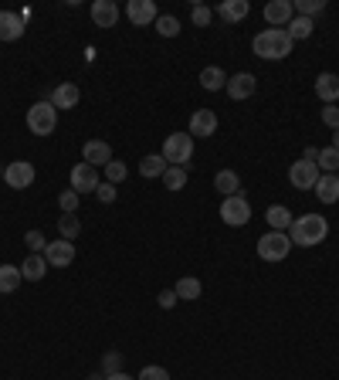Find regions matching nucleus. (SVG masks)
Here are the masks:
<instances>
[{"instance_id": "nucleus-12", "label": "nucleus", "mask_w": 339, "mask_h": 380, "mask_svg": "<svg viewBox=\"0 0 339 380\" xmlns=\"http://www.w3.org/2000/svg\"><path fill=\"white\" fill-rule=\"evenodd\" d=\"M126 17H129L136 28H146V24H156L160 11H156L153 0H129V4H126Z\"/></svg>"}, {"instance_id": "nucleus-46", "label": "nucleus", "mask_w": 339, "mask_h": 380, "mask_svg": "<svg viewBox=\"0 0 339 380\" xmlns=\"http://www.w3.org/2000/svg\"><path fill=\"white\" fill-rule=\"evenodd\" d=\"M333 150H339V129L333 133Z\"/></svg>"}, {"instance_id": "nucleus-37", "label": "nucleus", "mask_w": 339, "mask_h": 380, "mask_svg": "<svg viewBox=\"0 0 339 380\" xmlns=\"http://www.w3.org/2000/svg\"><path fill=\"white\" fill-rule=\"evenodd\" d=\"M78 194L75 190H72V187H68V190H62V194H58V207H62V214H75L78 211Z\"/></svg>"}, {"instance_id": "nucleus-8", "label": "nucleus", "mask_w": 339, "mask_h": 380, "mask_svg": "<svg viewBox=\"0 0 339 380\" xmlns=\"http://www.w3.org/2000/svg\"><path fill=\"white\" fill-rule=\"evenodd\" d=\"M319 177H323L319 167H316V163H309V160H295L292 167H289V183H292L295 190H312Z\"/></svg>"}, {"instance_id": "nucleus-39", "label": "nucleus", "mask_w": 339, "mask_h": 380, "mask_svg": "<svg viewBox=\"0 0 339 380\" xmlns=\"http://www.w3.org/2000/svg\"><path fill=\"white\" fill-rule=\"evenodd\" d=\"M190 21H194L197 28H207V24L214 21V11H211V7H204V4H197V7L190 11Z\"/></svg>"}, {"instance_id": "nucleus-1", "label": "nucleus", "mask_w": 339, "mask_h": 380, "mask_svg": "<svg viewBox=\"0 0 339 380\" xmlns=\"http://www.w3.org/2000/svg\"><path fill=\"white\" fill-rule=\"evenodd\" d=\"M292 38L285 34V28H265L258 31L255 38H251V48H255V55L265 61H282L292 55Z\"/></svg>"}, {"instance_id": "nucleus-28", "label": "nucleus", "mask_w": 339, "mask_h": 380, "mask_svg": "<svg viewBox=\"0 0 339 380\" xmlns=\"http://www.w3.org/2000/svg\"><path fill=\"white\" fill-rule=\"evenodd\" d=\"M21 282H24L21 265H0V292H14Z\"/></svg>"}, {"instance_id": "nucleus-42", "label": "nucleus", "mask_w": 339, "mask_h": 380, "mask_svg": "<svg viewBox=\"0 0 339 380\" xmlns=\"http://www.w3.org/2000/svg\"><path fill=\"white\" fill-rule=\"evenodd\" d=\"M323 122L333 129V133H336V129H339V109L336 106H326L323 109Z\"/></svg>"}, {"instance_id": "nucleus-43", "label": "nucleus", "mask_w": 339, "mask_h": 380, "mask_svg": "<svg viewBox=\"0 0 339 380\" xmlns=\"http://www.w3.org/2000/svg\"><path fill=\"white\" fill-rule=\"evenodd\" d=\"M156 303H160V309H173L180 299H177V292H173V289H163L160 295H156Z\"/></svg>"}, {"instance_id": "nucleus-35", "label": "nucleus", "mask_w": 339, "mask_h": 380, "mask_svg": "<svg viewBox=\"0 0 339 380\" xmlns=\"http://www.w3.org/2000/svg\"><path fill=\"white\" fill-rule=\"evenodd\" d=\"M102 374H106V377H112V374H123V353L109 350L106 357H102Z\"/></svg>"}, {"instance_id": "nucleus-9", "label": "nucleus", "mask_w": 339, "mask_h": 380, "mask_svg": "<svg viewBox=\"0 0 339 380\" xmlns=\"http://www.w3.org/2000/svg\"><path fill=\"white\" fill-rule=\"evenodd\" d=\"M68 183H72V190H75L78 197L82 194H92V190H99V173H95V167H89V163H75L72 167V173H68Z\"/></svg>"}, {"instance_id": "nucleus-44", "label": "nucleus", "mask_w": 339, "mask_h": 380, "mask_svg": "<svg viewBox=\"0 0 339 380\" xmlns=\"http://www.w3.org/2000/svg\"><path fill=\"white\" fill-rule=\"evenodd\" d=\"M302 160H309V163H316V160H319V146H306V153H302Z\"/></svg>"}, {"instance_id": "nucleus-34", "label": "nucleus", "mask_w": 339, "mask_h": 380, "mask_svg": "<svg viewBox=\"0 0 339 380\" xmlns=\"http://www.w3.org/2000/svg\"><path fill=\"white\" fill-rule=\"evenodd\" d=\"M156 31L163 34V38H177L180 34V21L173 14H163V17H156Z\"/></svg>"}, {"instance_id": "nucleus-5", "label": "nucleus", "mask_w": 339, "mask_h": 380, "mask_svg": "<svg viewBox=\"0 0 339 380\" xmlns=\"http://www.w3.org/2000/svg\"><path fill=\"white\" fill-rule=\"evenodd\" d=\"M55 126H58V109L51 106V102H34L28 109V129H31L34 136H51Z\"/></svg>"}, {"instance_id": "nucleus-4", "label": "nucleus", "mask_w": 339, "mask_h": 380, "mask_svg": "<svg viewBox=\"0 0 339 380\" xmlns=\"http://www.w3.org/2000/svg\"><path fill=\"white\" fill-rule=\"evenodd\" d=\"M292 251V238L285 231H268L258 238V259L262 261H285Z\"/></svg>"}, {"instance_id": "nucleus-15", "label": "nucleus", "mask_w": 339, "mask_h": 380, "mask_svg": "<svg viewBox=\"0 0 339 380\" xmlns=\"http://www.w3.org/2000/svg\"><path fill=\"white\" fill-rule=\"evenodd\" d=\"M292 17H295L292 0H272V4H265V21H268V28H289Z\"/></svg>"}, {"instance_id": "nucleus-24", "label": "nucleus", "mask_w": 339, "mask_h": 380, "mask_svg": "<svg viewBox=\"0 0 339 380\" xmlns=\"http://www.w3.org/2000/svg\"><path fill=\"white\" fill-rule=\"evenodd\" d=\"M177 299H187V303H197L201 299V292H204V286H201V278H194V275H184L180 282H177Z\"/></svg>"}, {"instance_id": "nucleus-11", "label": "nucleus", "mask_w": 339, "mask_h": 380, "mask_svg": "<svg viewBox=\"0 0 339 380\" xmlns=\"http://www.w3.org/2000/svg\"><path fill=\"white\" fill-rule=\"evenodd\" d=\"M45 259H48L51 268H68V265L75 261V241H65V238L51 241L45 248Z\"/></svg>"}, {"instance_id": "nucleus-22", "label": "nucleus", "mask_w": 339, "mask_h": 380, "mask_svg": "<svg viewBox=\"0 0 339 380\" xmlns=\"http://www.w3.org/2000/svg\"><path fill=\"white\" fill-rule=\"evenodd\" d=\"M265 221H268V228L272 231H285L289 234V228H292V211L289 207H282V204H272L268 211H265Z\"/></svg>"}, {"instance_id": "nucleus-29", "label": "nucleus", "mask_w": 339, "mask_h": 380, "mask_svg": "<svg viewBox=\"0 0 339 380\" xmlns=\"http://www.w3.org/2000/svg\"><path fill=\"white\" fill-rule=\"evenodd\" d=\"M160 180H163V187H167L170 194H177V190H184L187 187V170L184 167H167V173H163Z\"/></svg>"}, {"instance_id": "nucleus-23", "label": "nucleus", "mask_w": 339, "mask_h": 380, "mask_svg": "<svg viewBox=\"0 0 339 380\" xmlns=\"http://www.w3.org/2000/svg\"><path fill=\"white\" fill-rule=\"evenodd\" d=\"M48 268H51V265H48L45 255H28V259L21 261V275H24L28 282H41L48 275Z\"/></svg>"}, {"instance_id": "nucleus-27", "label": "nucleus", "mask_w": 339, "mask_h": 380, "mask_svg": "<svg viewBox=\"0 0 339 380\" xmlns=\"http://www.w3.org/2000/svg\"><path fill=\"white\" fill-rule=\"evenodd\" d=\"M214 187L224 194V197H234V194L241 190V177H238L234 170H221V173L214 177Z\"/></svg>"}, {"instance_id": "nucleus-41", "label": "nucleus", "mask_w": 339, "mask_h": 380, "mask_svg": "<svg viewBox=\"0 0 339 380\" xmlns=\"http://www.w3.org/2000/svg\"><path fill=\"white\" fill-rule=\"evenodd\" d=\"M95 197L102 200V204H112V200H116V183L102 180V183H99V190H95Z\"/></svg>"}, {"instance_id": "nucleus-17", "label": "nucleus", "mask_w": 339, "mask_h": 380, "mask_svg": "<svg viewBox=\"0 0 339 380\" xmlns=\"http://www.w3.org/2000/svg\"><path fill=\"white\" fill-rule=\"evenodd\" d=\"M24 28L28 21L14 11H0V41H21L24 38Z\"/></svg>"}, {"instance_id": "nucleus-38", "label": "nucleus", "mask_w": 339, "mask_h": 380, "mask_svg": "<svg viewBox=\"0 0 339 380\" xmlns=\"http://www.w3.org/2000/svg\"><path fill=\"white\" fill-rule=\"evenodd\" d=\"M126 173H129V170H126L123 160H112V163L106 167V180H109V183H123V180H126Z\"/></svg>"}, {"instance_id": "nucleus-47", "label": "nucleus", "mask_w": 339, "mask_h": 380, "mask_svg": "<svg viewBox=\"0 0 339 380\" xmlns=\"http://www.w3.org/2000/svg\"><path fill=\"white\" fill-rule=\"evenodd\" d=\"M89 380H106V374H92V377H89Z\"/></svg>"}, {"instance_id": "nucleus-6", "label": "nucleus", "mask_w": 339, "mask_h": 380, "mask_svg": "<svg viewBox=\"0 0 339 380\" xmlns=\"http://www.w3.org/2000/svg\"><path fill=\"white\" fill-rule=\"evenodd\" d=\"M221 221H224L228 228H245L248 221H251V204H248L241 194L224 197L221 200Z\"/></svg>"}, {"instance_id": "nucleus-32", "label": "nucleus", "mask_w": 339, "mask_h": 380, "mask_svg": "<svg viewBox=\"0 0 339 380\" xmlns=\"http://www.w3.org/2000/svg\"><path fill=\"white\" fill-rule=\"evenodd\" d=\"M292 7H295V17H312L316 14H323L326 11V0H292Z\"/></svg>"}, {"instance_id": "nucleus-30", "label": "nucleus", "mask_w": 339, "mask_h": 380, "mask_svg": "<svg viewBox=\"0 0 339 380\" xmlns=\"http://www.w3.org/2000/svg\"><path fill=\"white\" fill-rule=\"evenodd\" d=\"M312 28H316V24H312L309 17H292V21H289V28H285V34H289L292 41H306L309 34H312Z\"/></svg>"}, {"instance_id": "nucleus-16", "label": "nucleus", "mask_w": 339, "mask_h": 380, "mask_svg": "<svg viewBox=\"0 0 339 380\" xmlns=\"http://www.w3.org/2000/svg\"><path fill=\"white\" fill-rule=\"evenodd\" d=\"M89 14H92L95 28H102V31H109V28H116V24H119V7H116V0H95Z\"/></svg>"}, {"instance_id": "nucleus-14", "label": "nucleus", "mask_w": 339, "mask_h": 380, "mask_svg": "<svg viewBox=\"0 0 339 380\" xmlns=\"http://www.w3.org/2000/svg\"><path fill=\"white\" fill-rule=\"evenodd\" d=\"M190 136L197 139H207L217 133V112L214 109H197L194 116H190V129H187Z\"/></svg>"}, {"instance_id": "nucleus-7", "label": "nucleus", "mask_w": 339, "mask_h": 380, "mask_svg": "<svg viewBox=\"0 0 339 380\" xmlns=\"http://www.w3.org/2000/svg\"><path fill=\"white\" fill-rule=\"evenodd\" d=\"M4 183H7L11 190H28L34 183V163H28V160L7 163V167H4Z\"/></svg>"}, {"instance_id": "nucleus-26", "label": "nucleus", "mask_w": 339, "mask_h": 380, "mask_svg": "<svg viewBox=\"0 0 339 380\" xmlns=\"http://www.w3.org/2000/svg\"><path fill=\"white\" fill-rule=\"evenodd\" d=\"M139 173H143L146 180H156V177H163V173H167V160H163L160 153H150V156H143Z\"/></svg>"}, {"instance_id": "nucleus-48", "label": "nucleus", "mask_w": 339, "mask_h": 380, "mask_svg": "<svg viewBox=\"0 0 339 380\" xmlns=\"http://www.w3.org/2000/svg\"><path fill=\"white\" fill-rule=\"evenodd\" d=\"M0 180H4V167H0Z\"/></svg>"}, {"instance_id": "nucleus-19", "label": "nucleus", "mask_w": 339, "mask_h": 380, "mask_svg": "<svg viewBox=\"0 0 339 380\" xmlns=\"http://www.w3.org/2000/svg\"><path fill=\"white\" fill-rule=\"evenodd\" d=\"M316 95L323 99L326 106H336L339 102V75L336 72H323V75H316Z\"/></svg>"}, {"instance_id": "nucleus-10", "label": "nucleus", "mask_w": 339, "mask_h": 380, "mask_svg": "<svg viewBox=\"0 0 339 380\" xmlns=\"http://www.w3.org/2000/svg\"><path fill=\"white\" fill-rule=\"evenodd\" d=\"M82 163H89V167H102L106 170L112 163V146H109L106 139H89L85 146H82Z\"/></svg>"}, {"instance_id": "nucleus-21", "label": "nucleus", "mask_w": 339, "mask_h": 380, "mask_svg": "<svg viewBox=\"0 0 339 380\" xmlns=\"http://www.w3.org/2000/svg\"><path fill=\"white\" fill-rule=\"evenodd\" d=\"M312 190H316V197L323 200V204H336L339 200V173H323Z\"/></svg>"}, {"instance_id": "nucleus-20", "label": "nucleus", "mask_w": 339, "mask_h": 380, "mask_svg": "<svg viewBox=\"0 0 339 380\" xmlns=\"http://www.w3.org/2000/svg\"><path fill=\"white\" fill-rule=\"evenodd\" d=\"M78 99H82V92H78L75 82H62L58 89L51 92V99H48V102H51L55 109H75Z\"/></svg>"}, {"instance_id": "nucleus-31", "label": "nucleus", "mask_w": 339, "mask_h": 380, "mask_svg": "<svg viewBox=\"0 0 339 380\" xmlns=\"http://www.w3.org/2000/svg\"><path fill=\"white\" fill-rule=\"evenodd\" d=\"M316 167H319V173H339V150L323 146V150H319V160H316Z\"/></svg>"}, {"instance_id": "nucleus-33", "label": "nucleus", "mask_w": 339, "mask_h": 380, "mask_svg": "<svg viewBox=\"0 0 339 380\" xmlns=\"http://www.w3.org/2000/svg\"><path fill=\"white\" fill-rule=\"evenodd\" d=\"M78 231H82V221H78L75 214H65V217H58V234H62L65 241H75Z\"/></svg>"}, {"instance_id": "nucleus-45", "label": "nucleus", "mask_w": 339, "mask_h": 380, "mask_svg": "<svg viewBox=\"0 0 339 380\" xmlns=\"http://www.w3.org/2000/svg\"><path fill=\"white\" fill-rule=\"evenodd\" d=\"M106 380H136V377H129V374H112V377H106Z\"/></svg>"}, {"instance_id": "nucleus-3", "label": "nucleus", "mask_w": 339, "mask_h": 380, "mask_svg": "<svg viewBox=\"0 0 339 380\" xmlns=\"http://www.w3.org/2000/svg\"><path fill=\"white\" fill-rule=\"evenodd\" d=\"M160 156L167 160V167H190V156H194V136L190 133H170L163 139V150Z\"/></svg>"}, {"instance_id": "nucleus-13", "label": "nucleus", "mask_w": 339, "mask_h": 380, "mask_svg": "<svg viewBox=\"0 0 339 380\" xmlns=\"http://www.w3.org/2000/svg\"><path fill=\"white\" fill-rule=\"evenodd\" d=\"M258 89V78L251 75V72H238V75H228V95H231L234 102H245L251 99Z\"/></svg>"}, {"instance_id": "nucleus-18", "label": "nucleus", "mask_w": 339, "mask_h": 380, "mask_svg": "<svg viewBox=\"0 0 339 380\" xmlns=\"http://www.w3.org/2000/svg\"><path fill=\"white\" fill-rule=\"evenodd\" d=\"M214 14L221 17L224 24H241V21L251 14V4H248V0H221Z\"/></svg>"}, {"instance_id": "nucleus-25", "label": "nucleus", "mask_w": 339, "mask_h": 380, "mask_svg": "<svg viewBox=\"0 0 339 380\" xmlns=\"http://www.w3.org/2000/svg\"><path fill=\"white\" fill-rule=\"evenodd\" d=\"M201 85L207 92H221L228 89V75H224V68H217V65H207L201 72Z\"/></svg>"}, {"instance_id": "nucleus-36", "label": "nucleus", "mask_w": 339, "mask_h": 380, "mask_svg": "<svg viewBox=\"0 0 339 380\" xmlns=\"http://www.w3.org/2000/svg\"><path fill=\"white\" fill-rule=\"evenodd\" d=\"M24 244L31 248V255H45V248H48L45 234H41V231H38V228H34V231H28V234H24Z\"/></svg>"}, {"instance_id": "nucleus-2", "label": "nucleus", "mask_w": 339, "mask_h": 380, "mask_svg": "<svg viewBox=\"0 0 339 380\" xmlns=\"http://www.w3.org/2000/svg\"><path fill=\"white\" fill-rule=\"evenodd\" d=\"M326 234H329V221H326L323 214H302V217H295L292 228H289V238H292V248H316V244L326 241Z\"/></svg>"}, {"instance_id": "nucleus-40", "label": "nucleus", "mask_w": 339, "mask_h": 380, "mask_svg": "<svg viewBox=\"0 0 339 380\" xmlns=\"http://www.w3.org/2000/svg\"><path fill=\"white\" fill-rule=\"evenodd\" d=\"M136 380H170V374H167V367H143V374H139Z\"/></svg>"}]
</instances>
